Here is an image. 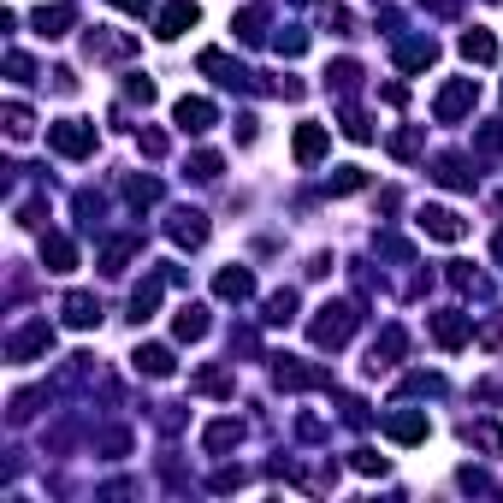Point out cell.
Here are the masks:
<instances>
[{
  "label": "cell",
  "mask_w": 503,
  "mask_h": 503,
  "mask_svg": "<svg viewBox=\"0 0 503 503\" xmlns=\"http://www.w3.org/2000/svg\"><path fill=\"white\" fill-rule=\"evenodd\" d=\"M219 166H226L219 154H208V149H201L196 160H189V172H196V178H219Z\"/></svg>",
  "instance_id": "cell-31"
},
{
  "label": "cell",
  "mask_w": 503,
  "mask_h": 503,
  "mask_svg": "<svg viewBox=\"0 0 503 503\" xmlns=\"http://www.w3.org/2000/svg\"><path fill=\"white\" fill-rule=\"evenodd\" d=\"M172 243H184V249H201V243H208V219H201L196 208L172 214Z\"/></svg>",
  "instance_id": "cell-13"
},
{
  "label": "cell",
  "mask_w": 503,
  "mask_h": 503,
  "mask_svg": "<svg viewBox=\"0 0 503 503\" xmlns=\"http://www.w3.org/2000/svg\"><path fill=\"white\" fill-rule=\"evenodd\" d=\"M432 178H439L444 189H474V172H468V166L456 160V154H444V160L432 166Z\"/></svg>",
  "instance_id": "cell-21"
},
{
  "label": "cell",
  "mask_w": 503,
  "mask_h": 503,
  "mask_svg": "<svg viewBox=\"0 0 503 503\" xmlns=\"http://www.w3.org/2000/svg\"><path fill=\"white\" fill-rule=\"evenodd\" d=\"M42 261H48V273H72V266H77L72 237H48V243H42Z\"/></svg>",
  "instance_id": "cell-20"
},
{
  "label": "cell",
  "mask_w": 503,
  "mask_h": 503,
  "mask_svg": "<svg viewBox=\"0 0 503 503\" xmlns=\"http://www.w3.org/2000/svg\"><path fill=\"white\" fill-rule=\"evenodd\" d=\"M125 95H131V101H142V107H149V101H154V83H149V77H131V89H125Z\"/></svg>",
  "instance_id": "cell-37"
},
{
  "label": "cell",
  "mask_w": 503,
  "mask_h": 503,
  "mask_svg": "<svg viewBox=\"0 0 503 503\" xmlns=\"http://www.w3.org/2000/svg\"><path fill=\"white\" fill-rule=\"evenodd\" d=\"M201 72H214L219 83H231V89H237V83H249V72H243V65H231L226 53H201Z\"/></svg>",
  "instance_id": "cell-23"
},
{
  "label": "cell",
  "mask_w": 503,
  "mask_h": 503,
  "mask_svg": "<svg viewBox=\"0 0 503 503\" xmlns=\"http://www.w3.org/2000/svg\"><path fill=\"white\" fill-rule=\"evenodd\" d=\"M468 439H479V450H491V456L503 450V432L498 427H479V432H468Z\"/></svg>",
  "instance_id": "cell-35"
},
{
  "label": "cell",
  "mask_w": 503,
  "mask_h": 503,
  "mask_svg": "<svg viewBox=\"0 0 503 503\" xmlns=\"http://www.w3.org/2000/svg\"><path fill=\"white\" fill-rule=\"evenodd\" d=\"M6 72H13V77H18V83H30V72H36V65H30V60H24V53H13V60H6Z\"/></svg>",
  "instance_id": "cell-39"
},
{
  "label": "cell",
  "mask_w": 503,
  "mask_h": 503,
  "mask_svg": "<svg viewBox=\"0 0 503 503\" xmlns=\"http://www.w3.org/2000/svg\"><path fill=\"white\" fill-rule=\"evenodd\" d=\"M172 332H178V343H196V338H208V308H201V302H189V308H178Z\"/></svg>",
  "instance_id": "cell-16"
},
{
  "label": "cell",
  "mask_w": 503,
  "mask_h": 503,
  "mask_svg": "<svg viewBox=\"0 0 503 503\" xmlns=\"http://www.w3.org/2000/svg\"><path fill=\"white\" fill-rule=\"evenodd\" d=\"M290 320H296V296H290V290L266 296V326H290Z\"/></svg>",
  "instance_id": "cell-25"
},
{
  "label": "cell",
  "mask_w": 503,
  "mask_h": 503,
  "mask_svg": "<svg viewBox=\"0 0 503 503\" xmlns=\"http://www.w3.org/2000/svg\"><path fill=\"white\" fill-rule=\"evenodd\" d=\"M113 6H119V13H131V18H142V13H149V0H113Z\"/></svg>",
  "instance_id": "cell-41"
},
{
  "label": "cell",
  "mask_w": 503,
  "mask_h": 503,
  "mask_svg": "<svg viewBox=\"0 0 503 503\" xmlns=\"http://www.w3.org/2000/svg\"><path fill=\"white\" fill-rule=\"evenodd\" d=\"M498 261H503V237H498Z\"/></svg>",
  "instance_id": "cell-42"
},
{
  "label": "cell",
  "mask_w": 503,
  "mask_h": 503,
  "mask_svg": "<svg viewBox=\"0 0 503 503\" xmlns=\"http://www.w3.org/2000/svg\"><path fill=\"white\" fill-rule=\"evenodd\" d=\"M137 255V237H119V243H107V255H101V266L107 273H125V261Z\"/></svg>",
  "instance_id": "cell-26"
},
{
  "label": "cell",
  "mask_w": 503,
  "mask_h": 503,
  "mask_svg": "<svg viewBox=\"0 0 503 503\" xmlns=\"http://www.w3.org/2000/svg\"><path fill=\"white\" fill-rule=\"evenodd\" d=\"M273 48H278V53H302V48H308V36H302V30H290V36H278Z\"/></svg>",
  "instance_id": "cell-38"
},
{
  "label": "cell",
  "mask_w": 503,
  "mask_h": 503,
  "mask_svg": "<svg viewBox=\"0 0 503 503\" xmlns=\"http://www.w3.org/2000/svg\"><path fill=\"white\" fill-rule=\"evenodd\" d=\"M237 439H243V427H237V421H214V427L201 432V450H208V456H219V450H231Z\"/></svg>",
  "instance_id": "cell-19"
},
{
  "label": "cell",
  "mask_w": 503,
  "mask_h": 503,
  "mask_svg": "<svg viewBox=\"0 0 503 503\" xmlns=\"http://www.w3.org/2000/svg\"><path fill=\"white\" fill-rule=\"evenodd\" d=\"M196 18H201V13H196V0H172V6L160 13V30H154V36H160V42H178L189 24H196Z\"/></svg>",
  "instance_id": "cell-11"
},
{
  "label": "cell",
  "mask_w": 503,
  "mask_h": 503,
  "mask_svg": "<svg viewBox=\"0 0 503 503\" xmlns=\"http://www.w3.org/2000/svg\"><path fill=\"white\" fill-rule=\"evenodd\" d=\"M72 30V6H42L36 13V36H65Z\"/></svg>",
  "instance_id": "cell-24"
},
{
  "label": "cell",
  "mask_w": 503,
  "mask_h": 503,
  "mask_svg": "<svg viewBox=\"0 0 503 503\" xmlns=\"http://www.w3.org/2000/svg\"><path fill=\"white\" fill-rule=\"evenodd\" d=\"M172 119H178V131H189V137H201V131H214V101H201V95H184L172 107Z\"/></svg>",
  "instance_id": "cell-5"
},
{
  "label": "cell",
  "mask_w": 503,
  "mask_h": 503,
  "mask_svg": "<svg viewBox=\"0 0 503 503\" xmlns=\"http://www.w3.org/2000/svg\"><path fill=\"white\" fill-rule=\"evenodd\" d=\"M142 154H154V160L166 154V137H160V131H149V137H142Z\"/></svg>",
  "instance_id": "cell-40"
},
{
  "label": "cell",
  "mask_w": 503,
  "mask_h": 503,
  "mask_svg": "<svg viewBox=\"0 0 503 503\" xmlns=\"http://www.w3.org/2000/svg\"><path fill=\"white\" fill-rule=\"evenodd\" d=\"M355 474H385V456L379 450H355Z\"/></svg>",
  "instance_id": "cell-33"
},
{
  "label": "cell",
  "mask_w": 503,
  "mask_h": 503,
  "mask_svg": "<svg viewBox=\"0 0 503 503\" xmlns=\"http://www.w3.org/2000/svg\"><path fill=\"white\" fill-rule=\"evenodd\" d=\"M42 350H53V332H48V320H36V326H24V332H18L13 343H6V355H13V362H36Z\"/></svg>",
  "instance_id": "cell-7"
},
{
  "label": "cell",
  "mask_w": 503,
  "mask_h": 503,
  "mask_svg": "<svg viewBox=\"0 0 503 503\" xmlns=\"http://www.w3.org/2000/svg\"><path fill=\"white\" fill-rule=\"evenodd\" d=\"M474 77H456V83H444V95L432 101V113H439V125H456V119L468 113V107H474Z\"/></svg>",
  "instance_id": "cell-4"
},
{
  "label": "cell",
  "mask_w": 503,
  "mask_h": 503,
  "mask_svg": "<svg viewBox=\"0 0 503 503\" xmlns=\"http://www.w3.org/2000/svg\"><path fill=\"white\" fill-rule=\"evenodd\" d=\"M355 77H362V65H355V60H338V65L326 72V83L338 89V95H350V89H355Z\"/></svg>",
  "instance_id": "cell-27"
},
{
  "label": "cell",
  "mask_w": 503,
  "mask_h": 503,
  "mask_svg": "<svg viewBox=\"0 0 503 503\" xmlns=\"http://www.w3.org/2000/svg\"><path fill=\"white\" fill-rule=\"evenodd\" d=\"M131 362H137V373H149V379H172V350H166V343H142L137 355H131Z\"/></svg>",
  "instance_id": "cell-12"
},
{
  "label": "cell",
  "mask_w": 503,
  "mask_h": 503,
  "mask_svg": "<svg viewBox=\"0 0 503 503\" xmlns=\"http://www.w3.org/2000/svg\"><path fill=\"white\" fill-rule=\"evenodd\" d=\"M415 226L427 231V237H439V243H462L468 237V219L456 214V208H421Z\"/></svg>",
  "instance_id": "cell-3"
},
{
  "label": "cell",
  "mask_w": 503,
  "mask_h": 503,
  "mask_svg": "<svg viewBox=\"0 0 503 503\" xmlns=\"http://www.w3.org/2000/svg\"><path fill=\"white\" fill-rule=\"evenodd\" d=\"M367 178H362V166H338V178H332V196H355Z\"/></svg>",
  "instance_id": "cell-28"
},
{
  "label": "cell",
  "mask_w": 503,
  "mask_h": 503,
  "mask_svg": "<svg viewBox=\"0 0 503 503\" xmlns=\"http://www.w3.org/2000/svg\"><path fill=\"white\" fill-rule=\"evenodd\" d=\"M415 149H421V137H415V131H402V137H391V154H402V160H409Z\"/></svg>",
  "instance_id": "cell-36"
},
{
  "label": "cell",
  "mask_w": 503,
  "mask_h": 503,
  "mask_svg": "<svg viewBox=\"0 0 503 503\" xmlns=\"http://www.w3.org/2000/svg\"><path fill=\"white\" fill-rule=\"evenodd\" d=\"M432 60H439V42H432V36H415V42H402V48H397L402 72H421V65H432Z\"/></svg>",
  "instance_id": "cell-17"
},
{
  "label": "cell",
  "mask_w": 503,
  "mask_h": 503,
  "mask_svg": "<svg viewBox=\"0 0 503 503\" xmlns=\"http://www.w3.org/2000/svg\"><path fill=\"white\" fill-rule=\"evenodd\" d=\"M343 137H350V142H373V125H367L362 113H350V119H343Z\"/></svg>",
  "instance_id": "cell-32"
},
{
  "label": "cell",
  "mask_w": 503,
  "mask_h": 503,
  "mask_svg": "<svg viewBox=\"0 0 503 503\" xmlns=\"http://www.w3.org/2000/svg\"><path fill=\"white\" fill-rule=\"evenodd\" d=\"M231 30H237L243 42H261V13H243V18H237V24H231Z\"/></svg>",
  "instance_id": "cell-34"
},
{
  "label": "cell",
  "mask_w": 503,
  "mask_h": 503,
  "mask_svg": "<svg viewBox=\"0 0 503 503\" xmlns=\"http://www.w3.org/2000/svg\"><path fill=\"white\" fill-rule=\"evenodd\" d=\"M214 296L219 302H249L255 296V273L249 266H226V273L214 278Z\"/></svg>",
  "instance_id": "cell-10"
},
{
  "label": "cell",
  "mask_w": 503,
  "mask_h": 503,
  "mask_svg": "<svg viewBox=\"0 0 503 503\" xmlns=\"http://www.w3.org/2000/svg\"><path fill=\"white\" fill-rule=\"evenodd\" d=\"M48 149L65 154V160H83V154H95V125L89 119H60V125H48Z\"/></svg>",
  "instance_id": "cell-1"
},
{
  "label": "cell",
  "mask_w": 503,
  "mask_h": 503,
  "mask_svg": "<svg viewBox=\"0 0 503 503\" xmlns=\"http://www.w3.org/2000/svg\"><path fill=\"white\" fill-rule=\"evenodd\" d=\"M326 125H296V137H290V154H296V166H314L320 154H326Z\"/></svg>",
  "instance_id": "cell-9"
},
{
  "label": "cell",
  "mask_w": 503,
  "mask_h": 503,
  "mask_svg": "<svg viewBox=\"0 0 503 503\" xmlns=\"http://www.w3.org/2000/svg\"><path fill=\"white\" fill-rule=\"evenodd\" d=\"M101 320V302L89 296V290H72V296H65V326H77V332H89Z\"/></svg>",
  "instance_id": "cell-15"
},
{
  "label": "cell",
  "mask_w": 503,
  "mask_h": 503,
  "mask_svg": "<svg viewBox=\"0 0 503 503\" xmlns=\"http://www.w3.org/2000/svg\"><path fill=\"white\" fill-rule=\"evenodd\" d=\"M6 131H13V137H30V107H6Z\"/></svg>",
  "instance_id": "cell-30"
},
{
  "label": "cell",
  "mask_w": 503,
  "mask_h": 503,
  "mask_svg": "<svg viewBox=\"0 0 503 503\" xmlns=\"http://www.w3.org/2000/svg\"><path fill=\"white\" fill-rule=\"evenodd\" d=\"M166 285H172L166 273H160V278H142V285L131 290V320H149L154 308H160V290H166Z\"/></svg>",
  "instance_id": "cell-14"
},
{
  "label": "cell",
  "mask_w": 503,
  "mask_h": 503,
  "mask_svg": "<svg viewBox=\"0 0 503 503\" xmlns=\"http://www.w3.org/2000/svg\"><path fill=\"white\" fill-rule=\"evenodd\" d=\"M462 53H468L474 65H491V60H498V42H491V30H468V36H462Z\"/></svg>",
  "instance_id": "cell-22"
},
{
  "label": "cell",
  "mask_w": 503,
  "mask_h": 503,
  "mask_svg": "<svg viewBox=\"0 0 503 503\" xmlns=\"http://www.w3.org/2000/svg\"><path fill=\"white\" fill-rule=\"evenodd\" d=\"M196 391H214V397H226V391H231V373L208 367V373H196Z\"/></svg>",
  "instance_id": "cell-29"
},
{
  "label": "cell",
  "mask_w": 503,
  "mask_h": 503,
  "mask_svg": "<svg viewBox=\"0 0 503 503\" xmlns=\"http://www.w3.org/2000/svg\"><path fill=\"white\" fill-rule=\"evenodd\" d=\"M385 432H391L397 444H421V439H427V409H391V415H385Z\"/></svg>",
  "instance_id": "cell-6"
},
{
  "label": "cell",
  "mask_w": 503,
  "mask_h": 503,
  "mask_svg": "<svg viewBox=\"0 0 503 503\" xmlns=\"http://www.w3.org/2000/svg\"><path fill=\"white\" fill-rule=\"evenodd\" d=\"M308 332H314L320 350H338V343L355 332V308H350V302H326V308H320V320H314Z\"/></svg>",
  "instance_id": "cell-2"
},
{
  "label": "cell",
  "mask_w": 503,
  "mask_h": 503,
  "mask_svg": "<svg viewBox=\"0 0 503 503\" xmlns=\"http://www.w3.org/2000/svg\"><path fill=\"white\" fill-rule=\"evenodd\" d=\"M432 338H439L444 350H462V343L474 338V326H468V314H456V308H444V314H432Z\"/></svg>",
  "instance_id": "cell-8"
},
{
  "label": "cell",
  "mask_w": 503,
  "mask_h": 503,
  "mask_svg": "<svg viewBox=\"0 0 503 503\" xmlns=\"http://www.w3.org/2000/svg\"><path fill=\"white\" fill-rule=\"evenodd\" d=\"M397 355H402V332L385 326V338H379L373 355H367V373H385V367H397Z\"/></svg>",
  "instance_id": "cell-18"
}]
</instances>
